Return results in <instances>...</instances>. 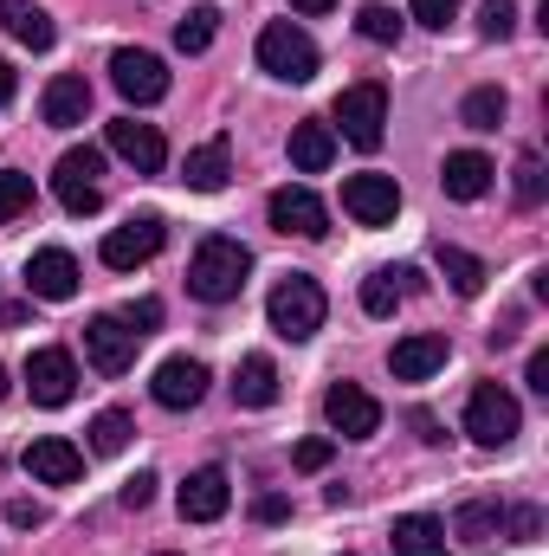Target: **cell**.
<instances>
[{
    "label": "cell",
    "mask_w": 549,
    "mask_h": 556,
    "mask_svg": "<svg viewBox=\"0 0 549 556\" xmlns=\"http://www.w3.org/2000/svg\"><path fill=\"white\" fill-rule=\"evenodd\" d=\"M246 273H253V253L240 240H227V233H207L194 247V260H188V291L201 304H233L246 291Z\"/></svg>",
    "instance_id": "6da1fadb"
},
{
    "label": "cell",
    "mask_w": 549,
    "mask_h": 556,
    "mask_svg": "<svg viewBox=\"0 0 549 556\" xmlns=\"http://www.w3.org/2000/svg\"><path fill=\"white\" fill-rule=\"evenodd\" d=\"M323 311H330V298H323V285L304 273H284L272 285V298H266V317H272L278 337H291V343H304V337H317L323 330Z\"/></svg>",
    "instance_id": "7a4b0ae2"
},
{
    "label": "cell",
    "mask_w": 549,
    "mask_h": 556,
    "mask_svg": "<svg viewBox=\"0 0 549 556\" xmlns=\"http://www.w3.org/2000/svg\"><path fill=\"white\" fill-rule=\"evenodd\" d=\"M259 65H266L272 78H284V85H310V78H317V46H310L304 26L272 20V26L259 33Z\"/></svg>",
    "instance_id": "3957f363"
},
{
    "label": "cell",
    "mask_w": 549,
    "mask_h": 556,
    "mask_svg": "<svg viewBox=\"0 0 549 556\" xmlns=\"http://www.w3.org/2000/svg\"><path fill=\"white\" fill-rule=\"evenodd\" d=\"M518 427H524V408H518L511 389H498V382H478V389H472V402H465V433H472L478 446H511Z\"/></svg>",
    "instance_id": "277c9868"
},
{
    "label": "cell",
    "mask_w": 549,
    "mask_h": 556,
    "mask_svg": "<svg viewBox=\"0 0 549 556\" xmlns=\"http://www.w3.org/2000/svg\"><path fill=\"white\" fill-rule=\"evenodd\" d=\"M336 124H343V137L356 142V149H382V137H388V91L375 78L369 85H349L336 98Z\"/></svg>",
    "instance_id": "5b68a950"
},
{
    "label": "cell",
    "mask_w": 549,
    "mask_h": 556,
    "mask_svg": "<svg viewBox=\"0 0 549 556\" xmlns=\"http://www.w3.org/2000/svg\"><path fill=\"white\" fill-rule=\"evenodd\" d=\"M98 175H104V155H98V149H65V155H59V168H52V194L65 201V214H98V207H104Z\"/></svg>",
    "instance_id": "8992f818"
},
{
    "label": "cell",
    "mask_w": 549,
    "mask_h": 556,
    "mask_svg": "<svg viewBox=\"0 0 549 556\" xmlns=\"http://www.w3.org/2000/svg\"><path fill=\"white\" fill-rule=\"evenodd\" d=\"M162 240H168V227H162V214H137V220H124V227H111L104 233V266L111 273H137V266H149L155 253H162Z\"/></svg>",
    "instance_id": "52a82bcc"
},
{
    "label": "cell",
    "mask_w": 549,
    "mask_h": 556,
    "mask_svg": "<svg viewBox=\"0 0 549 556\" xmlns=\"http://www.w3.org/2000/svg\"><path fill=\"white\" fill-rule=\"evenodd\" d=\"M111 85H117L130 104H162V98H168V65H162L155 52L124 46V52H111Z\"/></svg>",
    "instance_id": "ba28073f"
},
{
    "label": "cell",
    "mask_w": 549,
    "mask_h": 556,
    "mask_svg": "<svg viewBox=\"0 0 549 556\" xmlns=\"http://www.w3.org/2000/svg\"><path fill=\"white\" fill-rule=\"evenodd\" d=\"M323 420H330L343 440H369V433L382 427V402H375L369 389H356V382H330V395H323Z\"/></svg>",
    "instance_id": "9c48e42d"
},
{
    "label": "cell",
    "mask_w": 549,
    "mask_h": 556,
    "mask_svg": "<svg viewBox=\"0 0 549 556\" xmlns=\"http://www.w3.org/2000/svg\"><path fill=\"white\" fill-rule=\"evenodd\" d=\"M137 330H124V317H91L85 324V356H91V369L98 376H124L130 363H137Z\"/></svg>",
    "instance_id": "30bf717a"
},
{
    "label": "cell",
    "mask_w": 549,
    "mask_h": 556,
    "mask_svg": "<svg viewBox=\"0 0 549 556\" xmlns=\"http://www.w3.org/2000/svg\"><path fill=\"white\" fill-rule=\"evenodd\" d=\"M266 214H272L278 233H297V240H323L330 233V214H323V201L310 194V188H278L272 201H266Z\"/></svg>",
    "instance_id": "8fae6325"
},
{
    "label": "cell",
    "mask_w": 549,
    "mask_h": 556,
    "mask_svg": "<svg viewBox=\"0 0 549 556\" xmlns=\"http://www.w3.org/2000/svg\"><path fill=\"white\" fill-rule=\"evenodd\" d=\"M343 207H349L362 227H388V220L401 214V188H395V175H349V181H343Z\"/></svg>",
    "instance_id": "7c38bea8"
},
{
    "label": "cell",
    "mask_w": 549,
    "mask_h": 556,
    "mask_svg": "<svg viewBox=\"0 0 549 556\" xmlns=\"http://www.w3.org/2000/svg\"><path fill=\"white\" fill-rule=\"evenodd\" d=\"M26 389H33L39 408H65L72 389H78V363L65 350H33L26 356Z\"/></svg>",
    "instance_id": "4fadbf2b"
},
{
    "label": "cell",
    "mask_w": 549,
    "mask_h": 556,
    "mask_svg": "<svg viewBox=\"0 0 549 556\" xmlns=\"http://www.w3.org/2000/svg\"><path fill=\"white\" fill-rule=\"evenodd\" d=\"M20 466H26L39 485H72V479L85 472V453H78L65 433H39V440L20 453Z\"/></svg>",
    "instance_id": "5bb4252c"
},
{
    "label": "cell",
    "mask_w": 549,
    "mask_h": 556,
    "mask_svg": "<svg viewBox=\"0 0 549 556\" xmlns=\"http://www.w3.org/2000/svg\"><path fill=\"white\" fill-rule=\"evenodd\" d=\"M26 291H33V298H46V304H65V298H78V260H72L65 247H46V253H33V260H26Z\"/></svg>",
    "instance_id": "9a60e30c"
},
{
    "label": "cell",
    "mask_w": 549,
    "mask_h": 556,
    "mask_svg": "<svg viewBox=\"0 0 549 556\" xmlns=\"http://www.w3.org/2000/svg\"><path fill=\"white\" fill-rule=\"evenodd\" d=\"M149 395H155L162 408H175V415H181V408H194V402L207 395V369H201L194 356H168V363L155 369V382H149Z\"/></svg>",
    "instance_id": "2e32d148"
},
{
    "label": "cell",
    "mask_w": 549,
    "mask_h": 556,
    "mask_svg": "<svg viewBox=\"0 0 549 556\" xmlns=\"http://www.w3.org/2000/svg\"><path fill=\"white\" fill-rule=\"evenodd\" d=\"M111 149L137 168V175H162V162H168V142L155 124H137V117H117L111 124Z\"/></svg>",
    "instance_id": "e0dca14e"
},
{
    "label": "cell",
    "mask_w": 549,
    "mask_h": 556,
    "mask_svg": "<svg viewBox=\"0 0 549 556\" xmlns=\"http://www.w3.org/2000/svg\"><path fill=\"white\" fill-rule=\"evenodd\" d=\"M227 498H233L227 472H220V466H201V472H188V485H181V518H188V525H214V518L227 511Z\"/></svg>",
    "instance_id": "ac0fdd59"
},
{
    "label": "cell",
    "mask_w": 549,
    "mask_h": 556,
    "mask_svg": "<svg viewBox=\"0 0 549 556\" xmlns=\"http://www.w3.org/2000/svg\"><path fill=\"white\" fill-rule=\"evenodd\" d=\"M395 382H426L433 369H446V337L439 330H420V337H401L395 356H388Z\"/></svg>",
    "instance_id": "d6986e66"
},
{
    "label": "cell",
    "mask_w": 549,
    "mask_h": 556,
    "mask_svg": "<svg viewBox=\"0 0 549 556\" xmlns=\"http://www.w3.org/2000/svg\"><path fill=\"white\" fill-rule=\"evenodd\" d=\"M39 111H46L52 130H78V124L91 117V85H85L78 72H65V78L46 85V104H39Z\"/></svg>",
    "instance_id": "ffe728a7"
},
{
    "label": "cell",
    "mask_w": 549,
    "mask_h": 556,
    "mask_svg": "<svg viewBox=\"0 0 549 556\" xmlns=\"http://www.w3.org/2000/svg\"><path fill=\"white\" fill-rule=\"evenodd\" d=\"M491 162L478 155V149H459V155H446V168H439V188H446V201H478L485 188H491Z\"/></svg>",
    "instance_id": "44dd1931"
},
{
    "label": "cell",
    "mask_w": 549,
    "mask_h": 556,
    "mask_svg": "<svg viewBox=\"0 0 549 556\" xmlns=\"http://www.w3.org/2000/svg\"><path fill=\"white\" fill-rule=\"evenodd\" d=\"M0 26L26 46V52H46L52 39H59V26H52V13L39 7V0H0Z\"/></svg>",
    "instance_id": "7402d4cb"
},
{
    "label": "cell",
    "mask_w": 549,
    "mask_h": 556,
    "mask_svg": "<svg viewBox=\"0 0 549 556\" xmlns=\"http://www.w3.org/2000/svg\"><path fill=\"white\" fill-rule=\"evenodd\" d=\"M227 175H233V149H227V137L201 142V149L181 162V181H188V188H201V194H220V188H227Z\"/></svg>",
    "instance_id": "603a6c76"
},
{
    "label": "cell",
    "mask_w": 549,
    "mask_h": 556,
    "mask_svg": "<svg viewBox=\"0 0 549 556\" xmlns=\"http://www.w3.org/2000/svg\"><path fill=\"white\" fill-rule=\"evenodd\" d=\"M388 544H395V556H446V525L426 518V511H413V518H395Z\"/></svg>",
    "instance_id": "cb8c5ba5"
},
{
    "label": "cell",
    "mask_w": 549,
    "mask_h": 556,
    "mask_svg": "<svg viewBox=\"0 0 549 556\" xmlns=\"http://www.w3.org/2000/svg\"><path fill=\"white\" fill-rule=\"evenodd\" d=\"M413 291V273L408 266H382V273L362 278V311L369 317H395V304Z\"/></svg>",
    "instance_id": "d4e9b609"
},
{
    "label": "cell",
    "mask_w": 549,
    "mask_h": 556,
    "mask_svg": "<svg viewBox=\"0 0 549 556\" xmlns=\"http://www.w3.org/2000/svg\"><path fill=\"white\" fill-rule=\"evenodd\" d=\"M330 155H336V130H330V124H297V130H291V162H297V175H323Z\"/></svg>",
    "instance_id": "484cf974"
},
{
    "label": "cell",
    "mask_w": 549,
    "mask_h": 556,
    "mask_svg": "<svg viewBox=\"0 0 549 556\" xmlns=\"http://www.w3.org/2000/svg\"><path fill=\"white\" fill-rule=\"evenodd\" d=\"M233 402H240V408H272V402H278V369H272V356H246V363H240Z\"/></svg>",
    "instance_id": "4316f807"
},
{
    "label": "cell",
    "mask_w": 549,
    "mask_h": 556,
    "mask_svg": "<svg viewBox=\"0 0 549 556\" xmlns=\"http://www.w3.org/2000/svg\"><path fill=\"white\" fill-rule=\"evenodd\" d=\"M498 531H505V505H498V498H472V505H459V518H452V538H465L472 551L491 544Z\"/></svg>",
    "instance_id": "83f0119b"
},
{
    "label": "cell",
    "mask_w": 549,
    "mask_h": 556,
    "mask_svg": "<svg viewBox=\"0 0 549 556\" xmlns=\"http://www.w3.org/2000/svg\"><path fill=\"white\" fill-rule=\"evenodd\" d=\"M439 273H446V285H452V291H459V298H478V291H485V260H472V253H465V247H439Z\"/></svg>",
    "instance_id": "f1b7e54d"
},
{
    "label": "cell",
    "mask_w": 549,
    "mask_h": 556,
    "mask_svg": "<svg viewBox=\"0 0 549 556\" xmlns=\"http://www.w3.org/2000/svg\"><path fill=\"white\" fill-rule=\"evenodd\" d=\"M459 124H465V130H498V124H505V85H478V91H465Z\"/></svg>",
    "instance_id": "f546056e"
},
{
    "label": "cell",
    "mask_w": 549,
    "mask_h": 556,
    "mask_svg": "<svg viewBox=\"0 0 549 556\" xmlns=\"http://www.w3.org/2000/svg\"><path fill=\"white\" fill-rule=\"evenodd\" d=\"M214 33H220V7H194L188 20H175V46L194 59V52H207L214 46Z\"/></svg>",
    "instance_id": "4dcf8cb0"
},
{
    "label": "cell",
    "mask_w": 549,
    "mask_h": 556,
    "mask_svg": "<svg viewBox=\"0 0 549 556\" xmlns=\"http://www.w3.org/2000/svg\"><path fill=\"white\" fill-rule=\"evenodd\" d=\"M130 433H137V420L124 415V408H104V415L91 420V453H104V459H111V453H124V446H130Z\"/></svg>",
    "instance_id": "1f68e13d"
},
{
    "label": "cell",
    "mask_w": 549,
    "mask_h": 556,
    "mask_svg": "<svg viewBox=\"0 0 549 556\" xmlns=\"http://www.w3.org/2000/svg\"><path fill=\"white\" fill-rule=\"evenodd\" d=\"M511 188H518V207H537L549 194V175H544V155H537V149L518 155V181H511Z\"/></svg>",
    "instance_id": "d6a6232c"
},
{
    "label": "cell",
    "mask_w": 549,
    "mask_h": 556,
    "mask_svg": "<svg viewBox=\"0 0 549 556\" xmlns=\"http://www.w3.org/2000/svg\"><path fill=\"white\" fill-rule=\"evenodd\" d=\"M356 33H362V39H375V46H395V39H401V13L375 0V7H362V13H356Z\"/></svg>",
    "instance_id": "836d02e7"
},
{
    "label": "cell",
    "mask_w": 549,
    "mask_h": 556,
    "mask_svg": "<svg viewBox=\"0 0 549 556\" xmlns=\"http://www.w3.org/2000/svg\"><path fill=\"white\" fill-rule=\"evenodd\" d=\"M26 207H33V175L0 168V227H7V220H20Z\"/></svg>",
    "instance_id": "e575fe53"
},
{
    "label": "cell",
    "mask_w": 549,
    "mask_h": 556,
    "mask_svg": "<svg viewBox=\"0 0 549 556\" xmlns=\"http://www.w3.org/2000/svg\"><path fill=\"white\" fill-rule=\"evenodd\" d=\"M478 33H485V39H511V33H518V7H511V0H485V7H478Z\"/></svg>",
    "instance_id": "d590c367"
},
{
    "label": "cell",
    "mask_w": 549,
    "mask_h": 556,
    "mask_svg": "<svg viewBox=\"0 0 549 556\" xmlns=\"http://www.w3.org/2000/svg\"><path fill=\"white\" fill-rule=\"evenodd\" d=\"M505 531H511L518 544H537V531H544V511H537V505H511V511H505Z\"/></svg>",
    "instance_id": "8d00e7d4"
},
{
    "label": "cell",
    "mask_w": 549,
    "mask_h": 556,
    "mask_svg": "<svg viewBox=\"0 0 549 556\" xmlns=\"http://www.w3.org/2000/svg\"><path fill=\"white\" fill-rule=\"evenodd\" d=\"M155 324H162V304H155V298H142V304H130V311H124V330H137V337H149Z\"/></svg>",
    "instance_id": "74e56055"
},
{
    "label": "cell",
    "mask_w": 549,
    "mask_h": 556,
    "mask_svg": "<svg viewBox=\"0 0 549 556\" xmlns=\"http://www.w3.org/2000/svg\"><path fill=\"white\" fill-rule=\"evenodd\" d=\"M452 13H459V0H413V20L420 26H446Z\"/></svg>",
    "instance_id": "f35d334b"
},
{
    "label": "cell",
    "mask_w": 549,
    "mask_h": 556,
    "mask_svg": "<svg viewBox=\"0 0 549 556\" xmlns=\"http://www.w3.org/2000/svg\"><path fill=\"white\" fill-rule=\"evenodd\" d=\"M253 518H259V525H278V518H291V498H278V492H259V498H253Z\"/></svg>",
    "instance_id": "ab89813d"
},
{
    "label": "cell",
    "mask_w": 549,
    "mask_h": 556,
    "mask_svg": "<svg viewBox=\"0 0 549 556\" xmlns=\"http://www.w3.org/2000/svg\"><path fill=\"white\" fill-rule=\"evenodd\" d=\"M330 466V440H304L297 446V472H323Z\"/></svg>",
    "instance_id": "60d3db41"
},
{
    "label": "cell",
    "mask_w": 549,
    "mask_h": 556,
    "mask_svg": "<svg viewBox=\"0 0 549 556\" xmlns=\"http://www.w3.org/2000/svg\"><path fill=\"white\" fill-rule=\"evenodd\" d=\"M149 498H155V472H137V479H124V505H130V511H142Z\"/></svg>",
    "instance_id": "b9f144b4"
},
{
    "label": "cell",
    "mask_w": 549,
    "mask_h": 556,
    "mask_svg": "<svg viewBox=\"0 0 549 556\" xmlns=\"http://www.w3.org/2000/svg\"><path fill=\"white\" fill-rule=\"evenodd\" d=\"M413 433H420V440H426V446H439V440H446V433H439V420H433V415H426V408H413Z\"/></svg>",
    "instance_id": "7bdbcfd3"
},
{
    "label": "cell",
    "mask_w": 549,
    "mask_h": 556,
    "mask_svg": "<svg viewBox=\"0 0 549 556\" xmlns=\"http://www.w3.org/2000/svg\"><path fill=\"white\" fill-rule=\"evenodd\" d=\"M7 518H13V525H46V511H39V505H26V498H13V505H7Z\"/></svg>",
    "instance_id": "ee69618b"
},
{
    "label": "cell",
    "mask_w": 549,
    "mask_h": 556,
    "mask_svg": "<svg viewBox=\"0 0 549 556\" xmlns=\"http://www.w3.org/2000/svg\"><path fill=\"white\" fill-rule=\"evenodd\" d=\"M531 389H537V395H549V350H537V356H531Z\"/></svg>",
    "instance_id": "f6af8a7d"
},
{
    "label": "cell",
    "mask_w": 549,
    "mask_h": 556,
    "mask_svg": "<svg viewBox=\"0 0 549 556\" xmlns=\"http://www.w3.org/2000/svg\"><path fill=\"white\" fill-rule=\"evenodd\" d=\"M7 104H13V65L0 59V111H7Z\"/></svg>",
    "instance_id": "bcb514c9"
},
{
    "label": "cell",
    "mask_w": 549,
    "mask_h": 556,
    "mask_svg": "<svg viewBox=\"0 0 549 556\" xmlns=\"http://www.w3.org/2000/svg\"><path fill=\"white\" fill-rule=\"evenodd\" d=\"M291 7H297V13H330L336 0H291Z\"/></svg>",
    "instance_id": "7dc6e473"
},
{
    "label": "cell",
    "mask_w": 549,
    "mask_h": 556,
    "mask_svg": "<svg viewBox=\"0 0 549 556\" xmlns=\"http://www.w3.org/2000/svg\"><path fill=\"white\" fill-rule=\"evenodd\" d=\"M7 389H13V382H7V369H0V402H7Z\"/></svg>",
    "instance_id": "c3c4849f"
},
{
    "label": "cell",
    "mask_w": 549,
    "mask_h": 556,
    "mask_svg": "<svg viewBox=\"0 0 549 556\" xmlns=\"http://www.w3.org/2000/svg\"><path fill=\"white\" fill-rule=\"evenodd\" d=\"M162 556H168V551H162Z\"/></svg>",
    "instance_id": "681fc988"
}]
</instances>
